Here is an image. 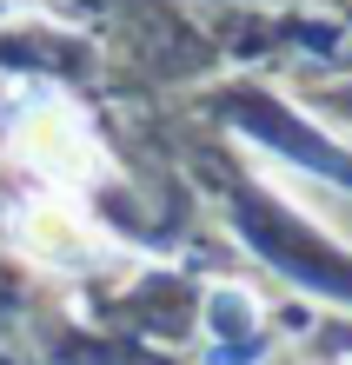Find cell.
<instances>
[{
  "label": "cell",
  "instance_id": "1",
  "mask_svg": "<svg viewBox=\"0 0 352 365\" xmlns=\"http://www.w3.org/2000/svg\"><path fill=\"white\" fill-rule=\"evenodd\" d=\"M14 160L40 173L47 186H80V180H100L106 173V153L94 140V126H86L67 100H34L27 113L14 120Z\"/></svg>",
  "mask_w": 352,
  "mask_h": 365
},
{
  "label": "cell",
  "instance_id": "2",
  "mask_svg": "<svg viewBox=\"0 0 352 365\" xmlns=\"http://www.w3.org/2000/svg\"><path fill=\"white\" fill-rule=\"evenodd\" d=\"M20 240H27V252H40V259H54V266H86V259L100 252V246H94V232H86L60 200L27 206V220H20Z\"/></svg>",
  "mask_w": 352,
  "mask_h": 365
}]
</instances>
